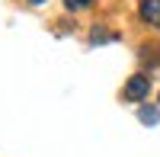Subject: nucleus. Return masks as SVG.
Returning a JSON list of instances; mask_svg holds the SVG:
<instances>
[{"mask_svg": "<svg viewBox=\"0 0 160 157\" xmlns=\"http://www.w3.org/2000/svg\"><path fill=\"white\" fill-rule=\"evenodd\" d=\"M148 93H151V80H148L144 74H135V77L125 84V99H131V103H141Z\"/></svg>", "mask_w": 160, "mask_h": 157, "instance_id": "1", "label": "nucleus"}, {"mask_svg": "<svg viewBox=\"0 0 160 157\" xmlns=\"http://www.w3.org/2000/svg\"><path fill=\"white\" fill-rule=\"evenodd\" d=\"M138 13L148 26H160V0H141Z\"/></svg>", "mask_w": 160, "mask_h": 157, "instance_id": "2", "label": "nucleus"}, {"mask_svg": "<svg viewBox=\"0 0 160 157\" xmlns=\"http://www.w3.org/2000/svg\"><path fill=\"white\" fill-rule=\"evenodd\" d=\"M138 119H141L144 125H157V122H160V109H154V106H141V109H138Z\"/></svg>", "mask_w": 160, "mask_h": 157, "instance_id": "3", "label": "nucleus"}, {"mask_svg": "<svg viewBox=\"0 0 160 157\" xmlns=\"http://www.w3.org/2000/svg\"><path fill=\"white\" fill-rule=\"evenodd\" d=\"M64 7H68L71 13H77V10H87V7H93V0H64Z\"/></svg>", "mask_w": 160, "mask_h": 157, "instance_id": "4", "label": "nucleus"}, {"mask_svg": "<svg viewBox=\"0 0 160 157\" xmlns=\"http://www.w3.org/2000/svg\"><path fill=\"white\" fill-rule=\"evenodd\" d=\"M106 38H112L109 32H102V26H96V29H93V35H90V42L93 45H99V42H106Z\"/></svg>", "mask_w": 160, "mask_h": 157, "instance_id": "5", "label": "nucleus"}, {"mask_svg": "<svg viewBox=\"0 0 160 157\" xmlns=\"http://www.w3.org/2000/svg\"><path fill=\"white\" fill-rule=\"evenodd\" d=\"M29 3H32V7H42V3H48V0H29Z\"/></svg>", "mask_w": 160, "mask_h": 157, "instance_id": "6", "label": "nucleus"}]
</instances>
